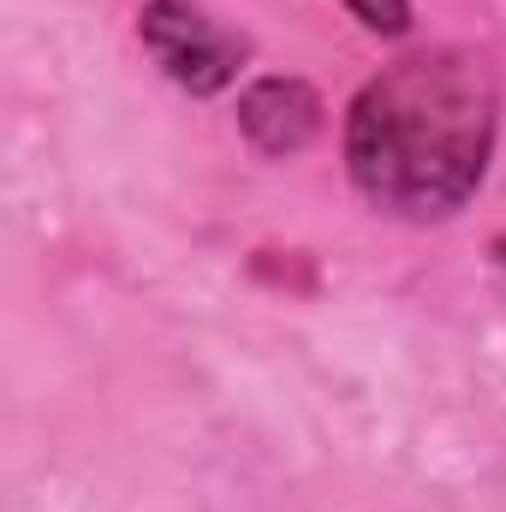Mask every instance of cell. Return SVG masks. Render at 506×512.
I'll use <instances>...</instances> for the list:
<instances>
[{"label":"cell","mask_w":506,"mask_h":512,"mask_svg":"<svg viewBox=\"0 0 506 512\" xmlns=\"http://www.w3.org/2000/svg\"><path fill=\"white\" fill-rule=\"evenodd\" d=\"M370 36H405L411 30V0H340Z\"/></svg>","instance_id":"4"},{"label":"cell","mask_w":506,"mask_h":512,"mask_svg":"<svg viewBox=\"0 0 506 512\" xmlns=\"http://www.w3.org/2000/svg\"><path fill=\"white\" fill-rule=\"evenodd\" d=\"M137 42H143V54L161 66V78L179 84V90L197 96V102L233 90L239 72L251 66V42H245L239 30H227L221 18H209L197 0H143V12H137Z\"/></svg>","instance_id":"2"},{"label":"cell","mask_w":506,"mask_h":512,"mask_svg":"<svg viewBox=\"0 0 506 512\" xmlns=\"http://www.w3.org/2000/svg\"><path fill=\"white\" fill-rule=\"evenodd\" d=\"M501 143V72L489 54L417 48L352 96L340 155L352 191L393 221H453L489 179Z\"/></svg>","instance_id":"1"},{"label":"cell","mask_w":506,"mask_h":512,"mask_svg":"<svg viewBox=\"0 0 506 512\" xmlns=\"http://www.w3.org/2000/svg\"><path fill=\"white\" fill-rule=\"evenodd\" d=\"M322 96L316 84L292 78V72H262L239 90V131L256 155L268 161H286V155H304L316 137H322Z\"/></svg>","instance_id":"3"}]
</instances>
